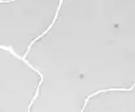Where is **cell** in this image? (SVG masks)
<instances>
[{"label": "cell", "mask_w": 135, "mask_h": 112, "mask_svg": "<svg viewBox=\"0 0 135 112\" xmlns=\"http://www.w3.org/2000/svg\"><path fill=\"white\" fill-rule=\"evenodd\" d=\"M62 4H63V0H61V1H59V4H58V8H57V11H56V14H55V18H54V20H52V23H51V24H50V25H49V27H47V28H46V30H45V31H44V32H43V33H42V34H39V35H38V37H36V38H35V39H33V40H32V41H31V42H30V45H28L27 50H26V52H25V56H23V58H24V59H26V56H27V54H28V52H30V50H31V47H32V45H33V44H35V42H36V41H37V40H38V39H40V38H42V37H44V35H45V34H46V33H47V32H49V31H50V30H51V27H52V26H54V24H55V23H56L57 18H58V13H59V11H61V7H62Z\"/></svg>", "instance_id": "obj_1"}]
</instances>
